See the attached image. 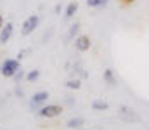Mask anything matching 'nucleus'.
I'll return each instance as SVG.
<instances>
[{"label": "nucleus", "instance_id": "obj_1", "mask_svg": "<svg viewBox=\"0 0 149 130\" xmlns=\"http://www.w3.org/2000/svg\"><path fill=\"white\" fill-rule=\"evenodd\" d=\"M116 115H118V118H120L121 122L130 123V125H134V123H141V122H142L141 115H139L134 108H130V106H127V104H121V106L118 108Z\"/></svg>", "mask_w": 149, "mask_h": 130}, {"label": "nucleus", "instance_id": "obj_2", "mask_svg": "<svg viewBox=\"0 0 149 130\" xmlns=\"http://www.w3.org/2000/svg\"><path fill=\"white\" fill-rule=\"evenodd\" d=\"M19 70H21V64L17 59H5L0 66V75L5 78H12Z\"/></svg>", "mask_w": 149, "mask_h": 130}, {"label": "nucleus", "instance_id": "obj_3", "mask_svg": "<svg viewBox=\"0 0 149 130\" xmlns=\"http://www.w3.org/2000/svg\"><path fill=\"white\" fill-rule=\"evenodd\" d=\"M63 111H64V108L63 106H59V104H47V106H42L40 109L37 111L38 116H42V118H57V116H61L63 115Z\"/></svg>", "mask_w": 149, "mask_h": 130}, {"label": "nucleus", "instance_id": "obj_4", "mask_svg": "<svg viewBox=\"0 0 149 130\" xmlns=\"http://www.w3.org/2000/svg\"><path fill=\"white\" fill-rule=\"evenodd\" d=\"M38 24H40V16H38V14L28 16V17L24 19V23L21 24V35H23V37L31 35V33L38 28Z\"/></svg>", "mask_w": 149, "mask_h": 130}, {"label": "nucleus", "instance_id": "obj_5", "mask_svg": "<svg viewBox=\"0 0 149 130\" xmlns=\"http://www.w3.org/2000/svg\"><path fill=\"white\" fill-rule=\"evenodd\" d=\"M73 45L78 52H87V50H90V47H92V40H90L88 35H78L73 40Z\"/></svg>", "mask_w": 149, "mask_h": 130}, {"label": "nucleus", "instance_id": "obj_6", "mask_svg": "<svg viewBox=\"0 0 149 130\" xmlns=\"http://www.w3.org/2000/svg\"><path fill=\"white\" fill-rule=\"evenodd\" d=\"M50 95H49V92L47 90H40V92H35L33 95H31V99H30V106H31V109L33 108H38V106H42L43 102H47V99H49Z\"/></svg>", "mask_w": 149, "mask_h": 130}, {"label": "nucleus", "instance_id": "obj_7", "mask_svg": "<svg viewBox=\"0 0 149 130\" xmlns=\"http://www.w3.org/2000/svg\"><path fill=\"white\" fill-rule=\"evenodd\" d=\"M12 33H14V24L12 23H5V26L0 28V43L9 42L10 37H12Z\"/></svg>", "mask_w": 149, "mask_h": 130}, {"label": "nucleus", "instance_id": "obj_8", "mask_svg": "<svg viewBox=\"0 0 149 130\" xmlns=\"http://www.w3.org/2000/svg\"><path fill=\"white\" fill-rule=\"evenodd\" d=\"M78 33H80V23H78V21H74L73 24L70 26L68 33H66V42H73L74 38L78 37Z\"/></svg>", "mask_w": 149, "mask_h": 130}, {"label": "nucleus", "instance_id": "obj_9", "mask_svg": "<svg viewBox=\"0 0 149 130\" xmlns=\"http://www.w3.org/2000/svg\"><path fill=\"white\" fill-rule=\"evenodd\" d=\"M81 125H85V118H81V116H74V118H70L68 120V123H66V127L71 130H76L80 129Z\"/></svg>", "mask_w": 149, "mask_h": 130}, {"label": "nucleus", "instance_id": "obj_10", "mask_svg": "<svg viewBox=\"0 0 149 130\" xmlns=\"http://www.w3.org/2000/svg\"><path fill=\"white\" fill-rule=\"evenodd\" d=\"M78 10V2H70L64 9V19H71Z\"/></svg>", "mask_w": 149, "mask_h": 130}, {"label": "nucleus", "instance_id": "obj_11", "mask_svg": "<svg viewBox=\"0 0 149 130\" xmlns=\"http://www.w3.org/2000/svg\"><path fill=\"white\" fill-rule=\"evenodd\" d=\"M102 78H104V82H106L109 87H114V85H116V76H114V73H113L111 68L104 70V73H102Z\"/></svg>", "mask_w": 149, "mask_h": 130}, {"label": "nucleus", "instance_id": "obj_12", "mask_svg": "<svg viewBox=\"0 0 149 130\" xmlns=\"http://www.w3.org/2000/svg\"><path fill=\"white\" fill-rule=\"evenodd\" d=\"M92 109H94V111H108V109H109V104H108L106 101H99V99H97V101L92 102Z\"/></svg>", "mask_w": 149, "mask_h": 130}, {"label": "nucleus", "instance_id": "obj_13", "mask_svg": "<svg viewBox=\"0 0 149 130\" xmlns=\"http://www.w3.org/2000/svg\"><path fill=\"white\" fill-rule=\"evenodd\" d=\"M66 87H68L70 90H80V88H81V80H80V78H71V80L66 82Z\"/></svg>", "mask_w": 149, "mask_h": 130}, {"label": "nucleus", "instance_id": "obj_14", "mask_svg": "<svg viewBox=\"0 0 149 130\" xmlns=\"http://www.w3.org/2000/svg\"><path fill=\"white\" fill-rule=\"evenodd\" d=\"M24 78H26V82H30V83H31V82H37L38 78H40V70H31V71H28Z\"/></svg>", "mask_w": 149, "mask_h": 130}, {"label": "nucleus", "instance_id": "obj_15", "mask_svg": "<svg viewBox=\"0 0 149 130\" xmlns=\"http://www.w3.org/2000/svg\"><path fill=\"white\" fill-rule=\"evenodd\" d=\"M54 35V28H49V31H45L43 33V37H42V43H47L50 40V37Z\"/></svg>", "mask_w": 149, "mask_h": 130}, {"label": "nucleus", "instance_id": "obj_16", "mask_svg": "<svg viewBox=\"0 0 149 130\" xmlns=\"http://www.w3.org/2000/svg\"><path fill=\"white\" fill-rule=\"evenodd\" d=\"M24 76H26V73H24V70H19V71H17V73H16V75L12 76V78H14V82H21V80H23Z\"/></svg>", "mask_w": 149, "mask_h": 130}, {"label": "nucleus", "instance_id": "obj_17", "mask_svg": "<svg viewBox=\"0 0 149 130\" xmlns=\"http://www.w3.org/2000/svg\"><path fill=\"white\" fill-rule=\"evenodd\" d=\"M85 2H87V5H88V7H94V9L101 7V0H85Z\"/></svg>", "mask_w": 149, "mask_h": 130}, {"label": "nucleus", "instance_id": "obj_18", "mask_svg": "<svg viewBox=\"0 0 149 130\" xmlns=\"http://www.w3.org/2000/svg\"><path fill=\"white\" fill-rule=\"evenodd\" d=\"M14 94H16V97H23V95H24V92H23V88H19V87H16V90H14Z\"/></svg>", "mask_w": 149, "mask_h": 130}, {"label": "nucleus", "instance_id": "obj_19", "mask_svg": "<svg viewBox=\"0 0 149 130\" xmlns=\"http://www.w3.org/2000/svg\"><path fill=\"white\" fill-rule=\"evenodd\" d=\"M61 9H63V7H61V3H57V5L54 7V12H56V14L59 16V14H61Z\"/></svg>", "mask_w": 149, "mask_h": 130}, {"label": "nucleus", "instance_id": "obj_20", "mask_svg": "<svg viewBox=\"0 0 149 130\" xmlns=\"http://www.w3.org/2000/svg\"><path fill=\"white\" fill-rule=\"evenodd\" d=\"M66 104H68V106H73L74 99H73V97H66Z\"/></svg>", "mask_w": 149, "mask_h": 130}, {"label": "nucleus", "instance_id": "obj_21", "mask_svg": "<svg viewBox=\"0 0 149 130\" xmlns=\"http://www.w3.org/2000/svg\"><path fill=\"white\" fill-rule=\"evenodd\" d=\"M121 2V5H130V3H134L135 0H120Z\"/></svg>", "mask_w": 149, "mask_h": 130}, {"label": "nucleus", "instance_id": "obj_22", "mask_svg": "<svg viewBox=\"0 0 149 130\" xmlns=\"http://www.w3.org/2000/svg\"><path fill=\"white\" fill-rule=\"evenodd\" d=\"M108 2H109V0H101V7H106V5H108Z\"/></svg>", "mask_w": 149, "mask_h": 130}, {"label": "nucleus", "instance_id": "obj_23", "mask_svg": "<svg viewBox=\"0 0 149 130\" xmlns=\"http://www.w3.org/2000/svg\"><path fill=\"white\" fill-rule=\"evenodd\" d=\"M3 26V17H2V14H0V28Z\"/></svg>", "mask_w": 149, "mask_h": 130}]
</instances>
